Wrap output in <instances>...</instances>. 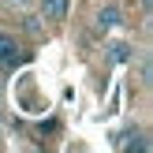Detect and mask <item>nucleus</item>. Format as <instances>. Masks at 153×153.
I'll return each instance as SVG.
<instances>
[{
  "label": "nucleus",
  "mask_w": 153,
  "mask_h": 153,
  "mask_svg": "<svg viewBox=\"0 0 153 153\" xmlns=\"http://www.w3.org/2000/svg\"><path fill=\"white\" fill-rule=\"evenodd\" d=\"M22 60H26L22 45L15 41L11 34H4V30H0V71H11V67H19Z\"/></svg>",
  "instance_id": "nucleus-1"
},
{
  "label": "nucleus",
  "mask_w": 153,
  "mask_h": 153,
  "mask_svg": "<svg viewBox=\"0 0 153 153\" xmlns=\"http://www.w3.org/2000/svg\"><path fill=\"white\" fill-rule=\"evenodd\" d=\"M37 7H41V15L49 22H64L67 19V7H71V0H37Z\"/></svg>",
  "instance_id": "nucleus-2"
},
{
  "label": "nucleus",
  "mask_w": 153,
  "mask_h": 153,
  "mask_svg": "<svg viewBox=\"0 0 153 153\" xmlns=\"http://www.w3.org/2000/svg\"><path fill=\"white\" fill-rule=\"evenodd\" d=\"M116 22H120V7H116V4L101 7V11L94 15V26H97V30H112V26H116Z\"/></svg>",
  "instance_id": "nucleus-3"
},
{
  "label": "nucleus",
  "mask_w": 153,
  "mask_h": 153,
  "mask_svg": "<svg viewBox=\"0 0 153 153\" xmlns=\"http://www.w3.org/2000/svg\"><path fill=\"white\" fill-rule=\"evenodd\" d=\"M120 149H138V153H146L149 142H146V134H142V131H127L123 138H120Z\"/></svg>",
  "instance_id": "nucleus-4"
},
{
  "label": "nucleus",
  "mask_w": 153,
  "mask_h": 153,
  "mask_svg": "<svg viewBox=\"0 0 153 153\" xmlns=\"http://www.w3.org/2000/svg\"><path fill=\"white\" fill-rule=\"evenodd\" d=\"M108 56L116 60V64H127V60H131V45H123V41H112V45H108Z\"/></svg>",
  "instance_id": "nucleus-5"
},
{
  "label": "nucleus",
  "mask_w": 153,
  "mask_h": 153,
  "mask_svg": "<svg viewBox=\"0 0 153 153\" xmlns=\"http://www.w3.org/2000/svg\"><path fill=\"white\" fill-rule=\"evenodd\" d=\"M7 7H26V0H4Z\"/></svg>",
  "instance_id": "nucleus-6"
}]
</instances>
